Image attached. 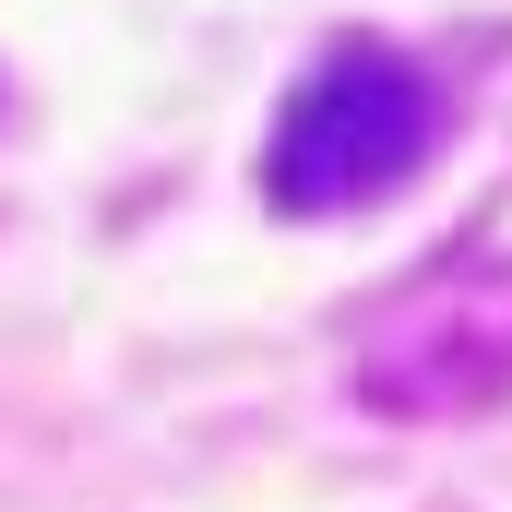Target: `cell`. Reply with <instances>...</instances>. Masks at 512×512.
Segmentation results:
<instances>
[{"label": "cell", "instance_id": "cell-1", "mask_svg": "<svg viewBox=\"0 0 512 512\" xmlns=\"http://www.w3.org/2000/svg\"><path fill=\"white\" fill-rule=\"evenodd\" d=\"M441 131V96L417 60L393 48H334L298 96H286V131H274V203L286 215H346V203H382L393 179L429 155Z\"/></svg>", "mask_w": 512, "mask_h": 512}, {"label": "cell", "instance_id": "cell-2", "mask_svg": "<svg viewBox=\"0 0 512 512\" xmlns=\"http://www.w3.org/2000/svg\"><path fill=\"white\" fill-rule=\"evenodd\" d=\"M358 382H370V405H405V417H477V405H501L512 393V274L465 262L429 298H405Z\"/></svg>", "mask_w": 512, "mask_h": 512}]
</instances>
